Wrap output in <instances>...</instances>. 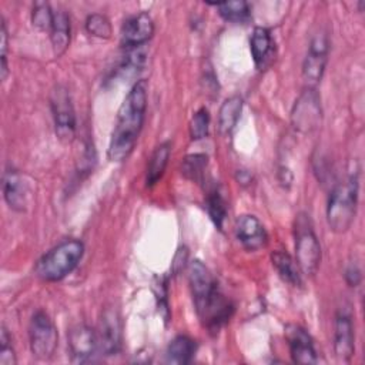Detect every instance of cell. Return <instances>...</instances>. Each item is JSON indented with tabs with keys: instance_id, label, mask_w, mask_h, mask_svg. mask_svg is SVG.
Returning a JSON list of instances; mask_svg holds the SVG:
<instances>
[{
	"instance_id": "277c9868",
	"label": "cell",
	"mask_w": 365,
	"mask_h": 365,
	"mask_svg": "<svg viewBox=\"0 0 365 365\" xmlns=\"http://www.w3.org/2000/svg\"><path fill=\"white\" fill-rule=\"evenodd\" d=\"M84 254V245L78 240H66L44 254L37 265L36 274L44 281H60L78 265Z\"/></svg>"
},
{
	"instance_id": "30bf717a",
	"label": "cell",
	"mask_w": 365,
	"mask_h": 365,
	"mask_svg": "<svg viewBox=\"0 0 365 365\" xmlns=\"http://www.w3.org/2000/svg\"><path fill=\"white\" fill-rule=\"evenodd\" d=\"M68 349L73 362H93L100 352L97 332L84 324L73 327L68 332Z\"/></svg>"
},
{
	"instance_id": "4dcf8cb0",
	"label": "cell",
	"mask_w": 365,
	"mask_h": 365,
	"mask_svg": "<svg viewBox=\"0 0 365 365\" xmlns=\"http://www.w3.org/2000/svg\"><path fill=\"white\" fill-rule=\"evenodd\" d=\"M7 44H9V38H7V29H6V23L4 19H0V77L1 80H4L7 77L9 73V67H7Z\"/></svg>"
},
{
	"instance_id": "6da1fadb",
	"label": "cell",
	"mask_w": 365,
	"mask_h": 365,
	"mask_svg": "<svg viewBox=\"0 0 365 365\" xmlns=\"http://www.w3.org/2000/svg\"><path fill=\"white\" fill-rule=\"evenodd\" d=\"M188 282L195 311L202 325L217 334L231 318L234 307L221 294L210 269L198 259L190 262Z\"/></svg>"
},
{
	"instance_id": "cb8c5ba5",
	"label": "cell",
	"mask_w": 365,
	"mask_h": 365,
	"mask_svg": "<svg viewBox=\"0 0 365 365\" xmlns=\"http://www.w3.org/2000/svg\"><path fill=\"white\" fill-rule=\"evenodd\" d=\"M220 13V16L231 23H245L250 19V7L247 1H225L214 4Z\"/></svg>"
},
{
	"instance_id": "83f0119b",
	"label": "cell",
	"mask_w": 365,
	"mask_h": 365,
	"mask_svg": "<svg viewBox=\"0 0 365 365\" xmlns=\"http://www.w3.org/2000/svg\"><path fill=\"white\" fill-rule=\"evenodd\" d=\"M210 127V114L207 108H200L195 111L190 121V135L192 140H201L207 137Z\"/></svg>"
},
{
	"instance_id": "44dd1931",
	"label": "cell",
	"mask_w": 365,
	"mask_h": 365,
	"mask_svg": "<svg viewBox=\"0 0 365 365\" xmlns=\"http://www.w3.org/2000/svg\"><path fill=\"white\" fill-rule=\"evenodd\" d=\"M50 38L56 56H61L70 43V19L64 11H54Z\"/></svg>"
},
{
	"instance_id": "d4e9b609",
	"label": "cell",
	"mask_w": 365,
	"mask_h": 365,
	"mask_svg": "<svg viewBox=\"0 0 365 365\" xmlns=\"http://www.w3.org/2000/svg\"><path fill=\"white\" fill-rule=\"evenodd\" d=\"M208 164L205 154H190L181 163V174L195 182L204 181V173Z\"/></svg>"
},
{
	"instance_id": "d6986e66",
	"label": "cell",
	"mask_w": 365,
	"mask_h": 365,
	"mask_svg": "<svg viewBox=\"0 0 365 365\" xmlns=\"http://www.w3.org/2000/svg\"><path fill=\"white\" fill-rule=\"evenodd\" d=\"M272 265L275 267L279 277L288 282L292 287H301L302 278H301V269L298 264L291 258V255L285 251H274L271 254Z\"/></svg>"
},
{
	"instance_id": "4fadbf2b",
	"label": "cell",
	"mask_w": 365,
	"mask_h": 365,
	"mask_svg": "<svg viewBox=\"0 0 365 365\" xmlns=\"http://www.w3.org/2000/svg\"><path fill=\"white\" fill-rule=\"evenodd\" d=\"M235 235L248 251H257L267 245L268 235L264 225L255 215L244 214L235 221Z\"/></svg>"
},
{
	"instance_id": "f1b7e54d",
	"label": "cell",
	"mask_w": 365,
	"mask_h": 365,
	"mask_svg": "<svg viewBox=\"0 0 365 365\" xmlns=\"http://www.w3.org/2000/svg\"><path fill=\"white\" fill-rule=\"evenodd\" d=\"M54 11H51L47 3H36L31 13V23L40 30H50L53 26Z\"/></svg>"
},
{
	"instance_id": "1f68e13d",
	"label": "cell",
	"mask_w": 365,
	"mask_h": 365,
	"mask_svg": "<svg viewBox=\"0 0 365 365\" xmlns=\"http://www.w3.org/2000/svg\"><path fill=\"white\" fill-rule=\"evenodd\" d=\"M345 281L349 287H356L361 282V269L356 264H351L345 269Z\"/></svg>"
},
{
	"instance_id": "ba28073f",
	"label": "cell",
	"mask_w": 365,
	"mask_h": 365,
	"mask_svg": "<svg viewBox=\"0 0 365 365\" xmlns=\"http://www.w3.org/2000/svg\"><path fill=\"white\" fill-rule=\"evenodd\" d=\"M50 104L57 137L63 143H70L76 134V114L67 88L57 86L51 91Z\"/></svg>"
},
{
	"instance_id": "7a4b0ae2",
	"label": "cell",
	"mask_w": 365,
	"mask_h": 365,
	"mask_svg": "<svg viewBox=\"0 0 365 365\" xmlns=\"http://www.w3.org/2000/svg\"><path fill=\"white\" fill-rule=\"evenodd\" d=\"M147 108V81L138 80L123 100L108 144V160H125L138 140Z\"/></svg>"
},
{
	"instance_id": "5b68a950",
	"label": "cell",
	"mask_w": 365,
	"mask_h": 365,
	"mask_svg": "<svg viewBox=\"0 0 365 365\" xmlns=\"http://www.w3.org/2000/svg\"><path fill=\"white\" fill-rule=\"evenodd\" d=\"M295 255L302 274L308 277L317 274L321 264V245L307 214H299L295 220Z\"/></svg>"
},
{
	"instance_id": "9c48e42d",
	"label": "cell",
	"mask_w": 365,
	"mask_h": 365,
	"mask_svg": "<svg viewBox=\"0 0 365 365\" xmlns=\"http://www.w3.org/2000/svg\"><path fill=\"white\" fill-rule=\"evenodd\" d=\"M328 37L325 33H318L312 37L302 64V78L309 88H315L321 81L328 61Z\"/></svg>"
},
{
	"instance_id": "f546056e",
	"label": "cell",
	"mask_w": 365,
	"mask_h": 365,
	"mask_svg": "<svg viewBox=\"0 0 365 365\" xmlns=\"http://www.w3.org/2000/svg\"><path fill=\"white\" fill-rule=\"evenodd\" d=\"M17 362L16 354L11 345V336L9 335L7 329L1 327L0 335V365H14Z\"/></svg>"
},
{
	"instance_id": "ffe728a7",
	"label": "cell",
	"mask_w": 365,
	"mask_h": 365,
	"mask_svg": "<svg viewBox=\"0 0 365 365\" xmlns=\"http://www.w3.org/2000/svg\"><path fill=\"white\" fill-rule=\"evenodd\" d=\"M171 154V144L168 141L161 143L151 154L147 165L145 184L147 187H153L164 174L165 167L168 164V158Z\"/></svg>"
},
{
	"instance_id": "ac0fdd59",
	"label": "cell",
	"mask_w": 365,
	"mask_h": 365,
	"mask_svg": "<svg viewBox=\"0 0 365 365\" xmlns=\"http://www.w3.org/2000/svg\"><path fill=\"white\" fill-rule=\"evenodd\" d=\"M251 56L258 68L264 67L272 54L271 33L265 27H255L250 38Z\"/></svg>"
},
{
	"instance_id": "484cf974",
	"label": "cell",
	"mask_w": 365,
	"mask_h": 365,
	"mask_svg": "<svg viewBox=\"0 0 365 365\" xmlns=\"http://www.w3.org/2000/svg\"><path fill=\"white\" fill-rule=\"evenodd\" d=\"M145 60H147V51L144 46L127 47V51L123 57L120 68L123 73H125V76H131L144 67Z\"/></svg>"
},
{
	"instance_id": "3957f363",
	"label": "cell",
	"mask_w": 365,
	"mask_h": 365,
	"mask_svg": "<svg viewBox=\"0 0 365 365\" xmlns=\"http://www.w3.org/2000/svg\"><path fill=\"white\" fill-rule=\"evenodd\" d=\"M358 171L348 174L331 190L327 204V221L334 232H345L354 222L358 204Z\"/></svg>"
},
{
	"instance_id": "2e32d148",
	"label": "cell",
	"mask_w": 365,
	"mask_h": 365,
	"mask_svg": "<svg viewBox=\"0 0 365 365\" xmlns=\"http://www.w3.org/2000/svg\"><path fill=\"white\" fill-rule=\"evenodd\" d=\"M154 33V21L148 13H138L127 19L121 27V40L125 47L144 46Z\"/></svg>"
},
{
	"instance_id": "9a60e30c",
	"label": "cell",
	"mask_w": 365,
	"mask_h": 365,
	"mask_svg": "<svg viewBox=\"0 0 365 365\" xmlns=\"http://www.w3.org/2000/svg\"><path fill=\"white\" fill-rule=\"evenodd\" d=\"M30 185L21 174L9 170L3 175V195L9 207L14 211H26L30 201Z\"/></svg>"
},
{
	"instance_id": "5bb4252c",
	"label": "cell",
	"mask_w": 365,
	"mask_h": 365,
	"mask_svg": "<svg viewBox=\"0 0 365 365\" xmlns=\"http://www.w3.org/2000/svg\"><path fill=\"white\" fill-rule=\"evenodd\" d=\"M285 339L289 346V354L297 364H315L318 361L311 336L298 325L289 324L285 328Z\"/></svg>"
},
{
	"instance_id": "603a6c76",
	"label": "cell",
	"mask_w": 365,
	"mask_h": 365,
	"mask_svg": "<svg viewBox=\"0 0 365 365\" xmlns=\"http://www.w3.org/2000/svg\"><path fill=\"white\" fill-rule=\"evenodd\" d=\"M241 111L242 100L238 96H232L222 103L218 113V127L222 134H230L234 130Z\"/></svg>"
},
{
	"instance_id": "4316f807",
	"label": "cell",
	"mask_w": 365,
	"mask_h": 365,
	"mask_svg": "<svg viewBox=\"0 0 365 365\" xmlns=\"http://www.w3.org/2000/svg\"><path fill=\"white\" fill-rule=\"evenodd\" d=\"M86 30L90 34H93L96 37H100V38H110V36L113 33L110 20L106 16L98 14V13L90 14L87 17V20H86Z\"/></svg>"
},
{
	"instance_id": "52a82bcc",
	"label": "cell",
	"mask_w": 365,
	"mask_h": 365,
	"mask_svg": "<svg viewBox=\"0 0 365 365\" xmlns=\"http://www.w3.org/2000/svg\"><path fill=\"white\" fill-rule=\"evenodd\" d=\"M321 100L315 88L307 87L295 100L291 111V124L299 133H311L321 123Z\"/></svg>"
},
{
	"instance_id": "7c38bea8",
	"label": "cell",
	"mask_w": 365,
	"mask_h": 365,
	"mask_svg": "<svg viewBox=\"0 0 365 365\" xmlns=\"http://www.w3.org/2000/svg\"><path fill=\"white\" fill-rule=\"evenodd\" d=\"M334 351L339 361L348 362L355 352V335L351 315L345 309H339L335 317L334 327Z\"/></svg>"
},
{
	"instance_id": "7402d4cb",
	"label": "cell",
	"mask_w": 365,
	"mask_h": 365,
	"mask_svg": "<svg viewBox=\"0 0 365 365\" xmlns=\"http://www.w3.org/2000/svg\"><path fill=\"white\" fill-rule=\"evenodd\" d=\"M205 208L212 222L217 225V228L222 230L228 208H227V201L224 198V194L218 185H212L208 188L207 197H205Z\"/></svg>"
},
{
	"instance_id": "8fae6325",
	"label": "cell",
	"mask_w": 365,
	"mask_h": 365,
	"mask_svg": "<svg viewBox=\"0 0 365 365\" xmlns=\"http://www.w3.org/2000/svg\"><path fill=\"white\" fill-rule=\"evenodd\" d=\"M100 352L110 356L115 355L121 346V321L115 309L106 308L101 312L97 328Z\"/></svg>"
},
{
	"instance_id": "8992f818",
	"label": "cell",
	"mask_w": 365,
	"mask_h": 365,
	"mask_svg": "<svg viewBox=\"0 0 365 365\" xmlns=\"http://www.w3.org/2000/svg\"><path fill=\"white\" fill-rule=\"evenodd\" d=\"M30 349L37 359H50L57 348V328L51 318L44 311H37L29 325Z\"/></svg>"
},
{
	"instance_id": "e0dca14e",
	"label": "cell",
	"mask_w": 365,
	"mask_h": 365,
	"mask_svg": "<svg viewBox=\"0 0 365 365\" xmlns=\"http://www.w3.org/2000/svg\"><path fill=\"white\" fill-rule=\"evenodd\" d=\"M197 344L187 335L175 336L167 346L165 351V362L185 365L190 364L195 355Z\"/></svg>"
}]
</instances>
